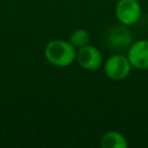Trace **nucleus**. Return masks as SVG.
<instances>
[{
    "mask_svg": "<svg viewBox=\"0 0 148 148\" xmlns=\"http://www.w3.org/2000/svg\"><path fill=\"white\" fill-rule=\"evenodd\" d=\"M76 61L82 68L87 71H95L102 66L103 57L101 51L96 46L88 44L77 49Z\"/></svg>",
    "mask_w": 148,
    "mask_h": 148,
    "instance_id": "39448f33",
    "label": "nucleus"
},
{
    "mask_svg": "<svg viewBox=\"0 0 148 148\" xmlns=\"http://www.w3.org/2000/svg\"><path fill=\"white\" fill-rule=\"evenodd\" d=\"M46 60L56 67H67L76 60V49L62 39H54L47 43L44 51Z\"/></svg>",
    "mask_w": 148,
    "mask_h": 148,
    "instance_id": "f257e3e1",
    "label": "nucleus"
},
{
    "mask_svg": "<svg viewBox=\"0 0 148 148\" xmlns=\"http://www.w3.org/2000/svg\"><path fill=\"white\" fill-rule=\"evenodd\" d=\"M132 69V65L126 56L123 54H114L111 56L104 64V72L105 75L114 81L126 79Z\"/></svg>",
    "mask_w": 148,
    "mask_h": 148,
    "instance_id": "f03ea898",
    "label": "nucleus"
},
{
    "mask_svg": "<svg viewBox=\"0 0 148 148\" xmlns=\"http://www.w3.org/2000/svg\"><path fill=\"white\" fill-rule=\"evenodd\" d=\"M101 146L103 148H126L128 142L120 132L108 131L102 136Z\"/></svg>",
    "mask_w": 148,
    "mask_h": 148,
    "instance_id": "0eeeda50",
    "label": "nucleus"
},
{
    "mask_svg": "<svg viewBox=\"0 0 148 148\" xmlns=\"http://www.w3.org/2000/svg\"><path fill=\"white\" fill-rule=\"evenodd\" d=\"M141 12V5L138 0H119L114 8L117 20L127 27L140 20Z\"/></svg>",
    "mask_w": 148,
    "mask_h": 148,
    "instance_id": "7ed1b4c3",
    "label": "nucleus"
},
{
    "mask_svg": "<svg viewBox=\"0 0 148 148\" xmlns=\"http://www.w3.org/2000/svg\"><path fill=\"white\" fill-rule=\"evenodd\" d=\"M127 58L132 67L148 69V39H140L128 47Z\"/></svg>",
    "mask_w": 148,
    "mask_h": 148,
    "instance_id": "423d86ee",
    "label": "nucleus"
},
{
    "mask_svg": "<svg viewBox=\"0 0 148 148\" xmlns=\"http://www.w3.org/2000/svg\"><path fill=\"white\" fill-rule=\"evenodd\" d=\"M90 40V35L86 29H76L74 32H72L69 37L71 44L77 50L84 45H88Z\"/></svg>",
    "mask_w": 148,
    "mask_h": 148,
    "instance_id": "6e6552de",
    "label": "nucleus"
},
{
    "mask_svg": "<svg viewBox=\"0 0 148 148\" xmlns=\"http://www.w3.org/2000/svg\"><path fill=\"white\" fill-rule=\"evenodd\" d=\"M106 45L112 50L128 49L133 43V35L125 24H118L110 28L105 35Z\"/></svg>",
    "mask_w": 148,
    "mask_h": 148,
    "instance_id": "20e7f679",
    "label": "nucleus"
}]
</instances>
